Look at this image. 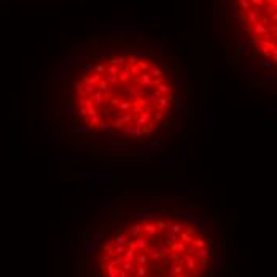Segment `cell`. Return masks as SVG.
Listing matches in <instances>:
<instances>
[{
	"instance_id": "1",
	"label": "cell",
	"mask_w": 277,
	"mask_h": 277,
	"mask_svg": "<svg viewBox=\"0 0 277 277\" xmlns=\"http://www.w3.org/2000/svg\"><path fill=\"white\" fill-rule=\"evenodd\" d=\"M191 73L156 40L120 33L81 41L49 80V135L99 164L169 158L193 129Z\"/></svg>"
},
{
	"instance_id": "2",
	"label": "cell",
	"mask_w": 277,
	"mask_h": 277,
	"mask_svg": "<svg viewBox=\"0 0 277 277\" xmlns=\"http://www.w3.org/2000/svg\"><path fill=\"white\" fill-rule=\"evenodd\" d=\"M81 255V277H221L226 239L206 202L135 191L88 229Z\"/></svg>"
},
{
	"instance_id": "3",
	"label": "cell",
	"mask_w": 277,
	"mask_h": 277,
	"mask_svg": "<svg viewBox=\"0 0 277 277\" xmlns=\"http://www.w3.org/2000/svg\"><path fill=\"white\" fill-rule=\"evenodd\" d=\"M234 57L249 81V62H257L263 83L276 81V0H233Z\"/></svg>"
}]
</instances>
